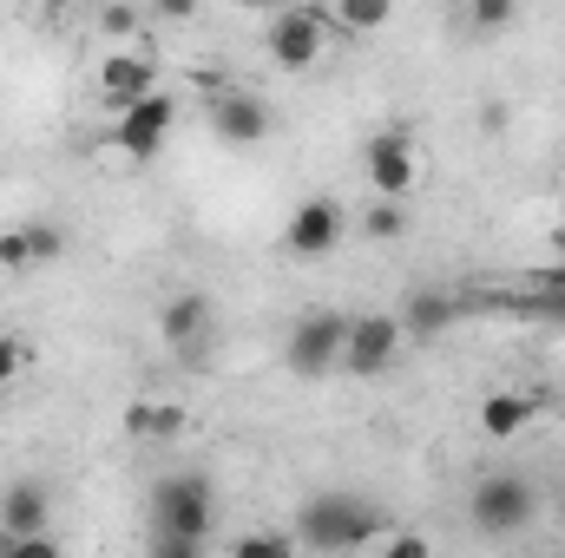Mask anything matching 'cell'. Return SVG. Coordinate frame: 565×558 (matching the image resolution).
<instances>
[{"label": "cell", "instance_id": "6da1fadb", "mask_svg": "<svg viewBox=\"0 0 565 558\" xmlns=\"http://www.w3.org/2000/svg\"><path fill=\"white\" fill-rule=\"evenodd\" d=\"M211 519H217V493H211V480L198 473V466H184V473H164L158 486H151V546L164 558H191L204 552V539H211Z\"/></svg>", "mask_w": 565, "mask_h": 558}, {"label": "cell", "instance_id": "7a4b0ae2", "mask_svg": "<svg viewBox=\"0 0 565 558\" xmlns=\"http://www.w3.org/2000/svg\"><path fill=\"white\" fill-rule=\"evenodd\" d=\"M382 533H388V519L362 493H316L296 513V546H309V552H362Z\"/></svg>", "mask_w": 565, "mask_h": 558}, {"label": "cell", "instance_id": "3957f363", "mask_svg": "<svg viewBox=\"0 0 565 558\" xmlns=\"http://www.w3.org/2000/svg\"><path fill=\"white\" fill-rule=\"evenodd\" d=\"M533 513H540V493L520 473H487L467 500V519L480 539H513L520 526H533Z\"/></svg>", "mask_w": 565, "mask_h": 558}, {"label": "cell", "instance_id": "277c9868", "mask_svg": "<svg viewBox=\"0 0 565 558\" xmlns=\"http://www.w3.org/2000/svg\"><path fill=\"white\" fill-rule=\"evenodd\" d=\"M342 342H349V315H342V309H309V315L289 329L282 362H289V375L316 382V375L342 368Z\"/></svg>", "mask_w": 565, "mask_h": 558}, {"label": "cell", "instance_id": "5b68a950", "mask_svg": "<svg viewBox=\"0 0 565 558\" xmlns=\"http://www.w3.org/2000/svg\"><path fill=\"white\" fill-rule=\"evenodd\" d=\"M402 342H408V329H402V315H349V342H342V368H349V375H362V382H375V375H388V368H395V355H402Z\"/></svg>", "mask_w": 565, "mask_h": 558}, {"label": "cell", "instance_id": "8992f818", "mask_svg": "<svg viewBox=\"0 0 565 558\" xmlns=\"http://www.w3.org/2000/svg\"><path fill=\"white\" fill-rule=\"evenodd\" d=\"M322 40H329V20L309 13V7H277L270 33H264V46H270V60H277L282 73H309L322 60Z\"/></svg>", "mask_w": 565, "mask_h": 558}, {"label": "cell", "instance_id": "52a82bcc", "mask_svg": "<svg viewBox=\"0 0 565 558\" xmlns=\"http://www.w3.org/2000/svg\"><path fill=\"white\" fill-rule=\"evenodd\" d=\"M342 230H349V217H342L335 197H302L296 217L282 224V250H289L296 264H316V257H329V250L342 244Z\"/></svg>", "mask_w": 565, "mask_h": 558}, {"label": "cell", "instance_id": "ba28073f", "mask_svg": "<svg viewBox=\"0 0 565 558\" xmlns=\"http://www.w3.org/2000/svg\"><path fill=\"white\" fill-rule=\"evenodd\" d=\"M362 171L375 197H408L415 191V139L408 132H375L362 144Z\"/></svg>", "mask_w": 565, "mask_h": 558}, {"label": "cell", "instance_id": "9c48e42d", "mask_svg": "<svg viewBox=\"0 0 565 558\" xmlns=\"http://www.w3.org/2000/svg\"><path fill=\"white\" fill-rule=\"evenodd\" d=\"M164 132H171V99L151 86L145 99H132V106H119V126H113V139H119V151H132V158H151L158 144H164Z\"/></svg>", "mask_w": 565, "mask_h": 558}, {"label": "cell", "instance_id": "30bf717a", "mask_svg": "<svg viewBox=\"0 0 565 558\" xmlns=\"http://www.w3.org/2000/svg\"><path fill=\"white\" fill-rule=\"evenodd\" d=\"M158 335H164L171 348L198 355V348H204V335H211V296H204V289H178V296L158 309Z\"/></svg>", "mask_w": 565, "mask_h": 558}, {"label": "cell", "instance_id": "8fae6325", "mask_svg": "<svg viewBox=\"0 0 565 558\" xmlns=\"http://www.w3.org/2000/svg\"><path fill=\"white\" fill-rule=\"evenodd\" d=\"M211 126H217L224 144H264L270 139V106H264L257 93H224V99L211 106Z\"/></svg>", "mask_w": 565, "mask_h": 558}, {"label": "cell", "instance_id": "7c38bea8", "mask_svg": "<svg viewBox=\"0 0 565 558\" xmlns=\"http://www.w3.org/2000/svg\"><path fill=\"white\" fill-rule=\"evenodd\" d=\"M60 250H66V230L60 224H13V230H0V264L7 270H40Z\"/></svg>", "mask_w": 565, "mask_h": 558}, {"label": "cell", "instance_id": "4fadbf2b", "mask_svg": "<svg viewBox=\"0 0 565 558\" xmlns=\"http://www.w3.org/2000/svg\"><path fill=\"white\" fill-rule=\"evenodd\" d=\"M151 79H158V66L145 60V53H113L106 66H99V93H106V106L119 112V106H132L151 93Z\"/></svg>", "mask_w": 565, "mask_h": 558}, {"label": "cell", "instance_id": "5bb4252c", "mask_svg": "<svg viewBox=\"0 0 565 558\" xmlns=\"http://www.w3.org/2000/svg\"><path fill=\"white\" fill-rule=\"evenodd\" d=\"M0 526L7 533H46V486L40 480H13L0 493Z\"/></svg>", "mask_w": 565, "mask_h": 558}, {"label": "cell", "instance_id": "9a60e30c", "mask_svg": "<svg viewBox=\"0 0 565 558\" xmlns=\"http://www.w3.org/2000/svg\"><path fill=\"white\" fill-rule=\"evenodd\" d=\"M454 315H460V302H454V296H440V289H415V296H408V309H402V329H408V335H440Z\"/></svg>", "mask_w": 565, "mask_h": 558}, {"label": "cell", "instance_id": "2e32d148", "mask_svg": "<svg viewBox=\"0 0 565 558\" xmlns=\"http://www.w3.org/2000/svg\"><path fill=\"white\" fill-rule=\"evenodd\" d=\"M126 433H132V440H178V433H184V408H178V401H132Z\"/></svg>", "mask_w": 565, "mask_h": 558}, {"label": "cell", "instance_id": "e0dca14e", "mask_svg": "<svg viewBox=\"0 0 565 558\" xmlns=\"http://www.w3.org/2000/svg\"><path fill=\"white\" fill-rule=\"evenodd\" d=\"M533 408H540L533 395H493V401L480 408V427H487L493 440H513V433H520V427L533 420Z\"/></svg>", "mask_w": 565, "mask_h": 558}, {"label": "cell", "instance_id": "ac0fdd59", "mask_svg": "<svg viewBox=\"0 0 565 558\" xmlns=\"http://www.w3.org/2000/svg\"><path fill=\"white\" fill-rule=\"evenodd\" d=\"M388 13H395V0H335V26L342 33H382L388 26Z\"/></svg>", "mask_w": 565, "mask_h": 558}, {"label": "cell", "instance_id": "d6986e66", "mask_svg": "<svg viewBox=\"0 0 565 558\" xmlns=\"http://www.w3.org/2000/svg\"><path fill=\"white\" fill-rule=\"evenodd\" d=\"M520 20V0H467V26L480 33V40H493V33H507Z\"/></svg>", "mask_w": 565, "mask_h": 558}, {"label": "cell", "instance_id": "ffe728a7", "mask_svg": "<svg viewBox=\"0 0 565 558\" xmlns=\"http://www.w3.org/2000/svg\"><path fill=\"white\" fill-rule=\"evenodd\" d=\"M362 230H369L375 244L402 237V211H395V197H375V204H369V217H362Z\"/></svg>", "mask_w": 565, "mask_h": 558}, {"label": "cell", "instance_id": "44dd1931", "mask_svg": "<svg viewBox=\"0 0 565 558\" xmlns=\"http://www.w3.org/2000/svg\"><path fill=\"white\" fill-rule=\"evenodd\" d=\"M231 552L237 558H282L289 552V539H282V533H250V539H237Z\"/></svg>", "mask_w": 565, "mask_h": 558}, {"label": "cell", "instance_id": "7402d4cb", "mask_svg": "<svg viewBox=\"0 0 565 558\" xmlns=\"http://www.w3.org/2000/svg\"><path fill=\"white\" fill-rule=\"evenodd\" d=\"M26 368V348H20V335H0V382H13Z\"/></svg>", "mask_w": 565, "mask_h": 558}, {"label": "cell", "instance_id": "603a6c76", "mask_svg": "<svg viewBox=\"0 0 565 558\" xmlns=\"http://www.w3.org/2000/svg\"><path fill=\"white\" fill-rule=\"evenodd\" d=\"M132 26H139V13H132V7H113V13H106V33H119V40H126Z\"/></svg>", "mask_w": 565, "mask_h": 558}, {"label": "cell", "instance_id": "cb8c5ba5", "mask_svg": "<svg viewBox=\"0 0 565 558\" xmlns=\"http://www.w3.org/2000/svg\"><path fill=\"white\" fill-rule=\"evenodd\" d=\"M158 13H164V20H191V13H198V0H158Z\"/></svg>", "mask_w": 565, "mask_h": 558}, {"label": "cell", "instance_id": "d4e9b609", "mask_svg": "<svg viewBox=\"0 0 565 558\" xmlns=\"http://www.w3.org/2000/svg\"><path fill=\"white\" fill-rule=\"evenodd\" d=\"M540 289H565V264H559V270H546V277H540Z\"/></svg>", "mask_w": 565, "mask_h": 558}, {"label": "cell", "instance_id": "484cf974", "mask_svg": "<svg viewBox=\"0 0 565 558\" xmlns=\"http://www.w3.org/2000/svg\"><path fill=\"white\" fill-rule=\"evenodd\" d=\"M244 7H257V13H277V7H289V0H244Z\"/></svg>", "mask_w": 565, "mask_h": 558}, {"label": "cell", "instance_id": "4316f807", "mask_svg": "<svg viewBox=\"0 0 565 558\" xmlns=\"http://www.w3.org/2000/svg\"><path fill=\"white\" fill-rule=\"evenodd\" d=\"M66 7H79V0H46V13H66Z\"/></svg>", "mask_w": 565, "mask_h": 558}, {"label": "cell", "instance_id": "83f0119b", "mask_svg": "<svg viewBox=\"0 0 565 558\" xmlns=\"http://www.w3.org/2000/svg\"><path fill=\"white\" fill-rule=\"evenodd\" d=\"M0 401H7V382H0Z\"/></svg>", "mask_w": 565, "mask_h": 558}]
</instances>
